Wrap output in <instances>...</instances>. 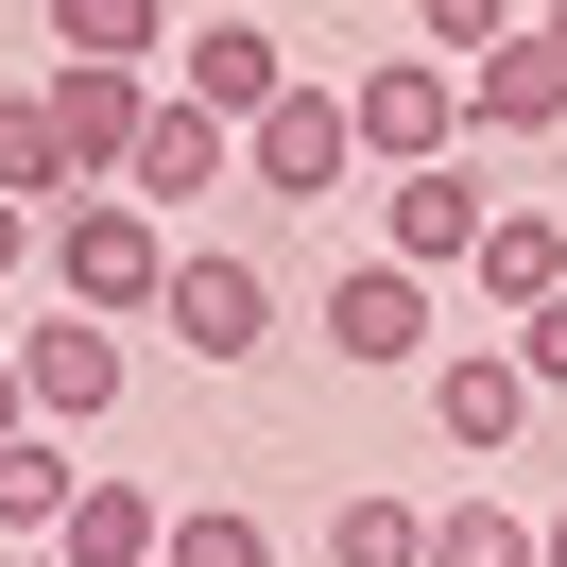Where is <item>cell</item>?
I'll return each instance as SVG.
<instances>
[{"label": "cell", "mask_w": 567, "mask_h": 567, "mask_svg": "<svg viewBox=\"0 0 567 567\" xmlns=\"http://www.w3.org/2000/svg\"><path fill=\"white\" fill-rule=\"evenodd\" d=\"M155 292H173V241H155V207H121V189L52 207V310H86V327H138Z\"/></svg>", "instance_id": "obj_1"}, {"label": "cell", "mask_w": 567, "mask_h": 567, "mask_svg": "<svg viewBox=\"0 0 567 567\" xmlns=\"http://www.w3.org/2000/svg\"><path fill=\"white\" fill-rule=\"evenodd\" d=\"M155 327H173V361L241 379V361L276 344V276H258L241 241H189V258H173V292H155Z\"/></svg>", "instance_id": "obj_2"}, {"label": "cell", "mask_w": 567, "mask_h": 567, "mask_svg": "<svg viewBox=\"0 0 567 567\" xmlns=\"http://www.w3.org/2000/svg\"><path fill=\"white\" fill-rule=\"evenodd\" d=\"M327 361H361V379H430L447 361V327H430V276H395V258H344V276L310 292Z\"/></svg>", "instance_id": "obj_3"}, {"label": "cell", "mask_w": 567, "mask_h": 567, "mask_svg": "<svg viewBox=\"0 0 567 567\" xmlns=\"http://www.w3.org/2000/svg\"><path fill=\"white\" fill-rule=\"evenodd\" d=\"M344 121H361V173H430V155L464 138V70H430V52H379V70L344 86Z\"/></svg>", "instance_id": "obj_4"}, {"label": "cell", "mask_w": 567, "mask_h": 567, "mask_svg": "<svg viewBox=\"0 0 567 567\" xmlns=\"http://www.w3.org/2000/svg\"><path fill=\"white\" fill-rule=\"evenodd\" d=\"M344 173H361L344 86H276V104L241 121V189H292V207H310V189H344Z\"/></svg>", "instance_id": "obj_5"}, {"label": "cell", "mask_w": 567, "mask_h": 567, "mask_svg": "<svg viewBox=\"0 0 567 567\" xmlns=\"http://www.w3.org/2000/svg\"><path fill=\"white\" fill-rule=\"evenodd\" d=\"M482 224H498V189L464 173V155H430V173L379 189V258H395V276H464V258H482Z\"/></svg>", "instance_id": "obj_6"}, {"label": "cell", "mask_w": 567, "mask_h": 567, "mask_svg": "<svg viewBox=\"0 0 567 567\" xmlns=\"http://www.w3.org/2000/svg\"><path fill=\"white\" fill-rule=\"evenodd\" d=\"M121 379H138L121 327H86V310H35V327H18V395H35V430H86Z\"/></svg>", "instance_id": "obj_7"}, {"label": "cell", "mask_w": 567, "mask_h": 567, "mask_svg": "<svg viewBox=\"0 0 567 567\" xmlns=\"http://www.w3.org/2000/svg\"><path fill=\"white\" fill-rule=\"evenodd\" d=\"M52 138H70V173L86 189H121V155H138V121H155V70H70V52H52Z\"/></svg>", "instance_id": "obj_8"}, {"label": "cell", "mask_w": 567, "mask_h": 567, "mask_svg": "<svg viewBox=\"0 0 567 567\" xmlns=\"http://www.w3.org/2000/svg\"><path fill=\"white\" fill-rule=\"evenodd\" d=\"M224 173H241V121H207V104H173V86H155L138 155H121V207H189V189H224Z\"/></svg>", "instance_id": "obj_9"}, {"label": "cell", "mask_w": 567, "mask_h": 567, "mask_svg": "<svg viewBox=\"0 0 567 567\" xmlns=\"http://www.w3.org/2000/svg\"><path fill=\"white\" fill-rule=\"evenodd\" d=\"M430 430H447L464 464H498V447H516V430H533V379H516V344H447V361H430Z\"/></svg>", "instance_id": "obj_10"}, {"label": "cell", "mask_w": 567, "mask_h": 567, "mask_svg": "<svg viewBox=\"0 0 567 567\" xmlns=\"http://www.w3.org/2000/svg\"><path fill=\"white\" fill-rule=\"evenodd\" d=\"M464 121H482V138H567V52L516 18V52H482V70H464Z\"/></svg>", "instance_id": "obj_11"}, {"label": "cell", "mask_w": 567, "mask_h": 567, "mask_svg": "<svg viewBox=\"0 0 567 567\" xmlns=\"http://www.w3.org/2000/svg\"><path fill=\"white\" fill-rule=\"evenodd\" d=\"M276 86H292V52L258 35V18H207V35L173 52V104H207V121H258Z\"/></svg>", "instance_id": "obj_12"}, {"label": "cell", "mask_w": 567, "mask_h": 567, "mask_svg": "<svg viewBox=\"0 0 567 567\" xmlns=\"http://www.w3.org/2000/svg\"><path fill=\"white\" fill-rule=\"evenodd\" d=\"M464 292L533 327V310L567 292V224H550V207H498V224H482V258H464Z\"/></svg>", "instance_id": "obj_13"}, {"label": "cell", "mask_w": 567, "mask_h": 567, "mask_svg": "<svg viewBox=\"0 0 567 567\" xmlns=\"http://www.w3.org/2000/svg\"><path fill=\"white\" fill-rule=\"evenodd\" d=\"M173 550V516H155V482H121V464H86L70 533H52V567H155Z\"/></svg>", "instance_id": "obj_14"}, {"label": "cell", "mask_w": 567, "mask_h": 567, "mask_svg": "<svg viewBox=\"0 0 567 567\" xmlns=\"http://www.w3.org/2000/svg\"><path fill=\"white\" fill-rule=\"evenodd\" d=\"M70 498H86L70 430H18V447H0V550H52V533H70Z\"/></svg>", "instance_id": "obj_15"}, {"label": "cell", "mask_w": 567, "mask_h": 567, "mask_svg": "<svg viewBox=\"0 0 567 567\" xmlns=\"http://www.w3.org/2000/svg\"><path fill=\"white\" fill-rule=\"evenodd\" d=\"M0 207H86V173H70V138H52V104H35V86H0Z\"/></svg>", "instance_id": "obj_16"}, {"label": "cell", "mask_w": 567, "mask_h": 567, "mask_svg": "<svg viewBox=\"0 0 567 567\" xmlns=\"http://www.w3.org/2000/svg\"><path fill=\"white\" fill-rule=\"evenodd\" d=\"M327 567H430V498H395V482H361V498H327V533H310Z\"/></svg>", "instance_id": "obj_17"}, {"label": "cell", "mask_w": 567, "mask_h": 567, "mask_svg": "<svg viewBox=\"0 0 567 567\" xmlns=\"http://www.w3.org/2000/svg\"><path fill=\"white\" fill-rule=\"evenodd\" d=\"M430 567H550V533H533L516 498H447V516H430Z\"/></svg>", "instance_id": "obj_18"}, {"label": "cell", "mask_w": 567, "mask_h": 567, "mask_svg": "<svg viewBox=\"0 0 567 567\" xmlns=\"http://www.w3.org/2000/svg\"><path fill=\"white\" fill-rule=\"evenodd\" d=\"M52 52L70 70H155V0H52Z\"/></svg>", "instance_id": "obj_19"}, {"label": "cell", "mask_w": 567, "mask_h": 567, "mask_svg": "<svg viewBox=\"0 0 567 567\" xmlns=\"http://www.w3.org/2000/svg\"><path fill=\"white\" fill-rule=\"evenodd\" d=\"M155 567H276V516H258V498H189Z\"/></svg>", "instance_id": "obj_20"}, {"label": "cell", "mask_w": 567, "mask_h": 567, "mask_svg": "<svg viewBox=\"0 0 567 567\" xmlns=\"http://www.w3.org/2000/svg\"><path fill=\"white\" fill-rule=\"evenodd\" d=\"M533 0H430V70H482V52H516Z\"/></svg>", "instance_id": "obj_21"}, {"label": "cell", "mask_w": 567, "mask_h": 567, "mask_svg": "<svg viewBox=\"0 0 567 567\" xmlns=\"http://www.w3.org/2000/svg\"><path fill=\"white\" fill-rule=\"evenodd\" d=\"M516 379H533V395H567V292H550V310L516 327Z\"/></svg>", "instance_id": "obj_22"}, {"label": "cell", "mask_w": 567, "mask_h": 567, "mask_svg": "<svg viewBox=\"0 0 567 567\" xmlns=\"http://www.w3.org/2000/svg\"><path fill=\"white\" fill-rule=\"evenodd\" d=\"M18 258H52V224H35V207H0V276H18Z\"/></svg>", "instance_id": "obj_23"}, {"label": "cell", "mask_w": 567, "mask_h": 567, "mask_svg": "<svg viewBox=\"0 0 567 567\" xmlns=\"http://www.w3.org/2000/svg\"><path fill=\"white\" fill-rule=\"evenodd\" d=\"M18 430H35V395H18V344H0V447H18Z\"/></svg>", "instance_id": "obj_24"}, {"label": "cell", "mask_w": 567, "mask_h": 567, "mask_svg": "<svg viewBox=\"0 0 567 567\" xmlns=\"http://www.w3.org/2000/svg\"><path fill=\"white\" fill-rule=\"evenodd\" d=\"M533 35H550V52H567V0H533Z\"/></svg>", "instance_id": "obj_25"}, {"label": "cell", "mask_w": 567, "mask_h": 567, "mask_svg": "<svg viewBox=\"0 0 567 567\" xmlns=\"http://www.w3.org/2000/svg\"><path fill=\"white\" fill-rule=\"evenodd\" d=\"M533 533H550V567H567V498H550V516H533Z\"/></svg>", "instance_id": "obj_26"}]
</instances>
